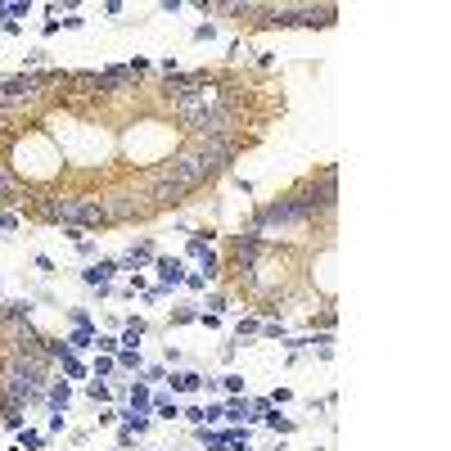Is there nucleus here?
Listing matches in <instances>:
<instances>
[{
    "mask_svg": "<svg viewBox=\"0 0 451 451\" xmlns=\"http://www.w3.org/2000/svg\"><path fill=\"white\" fill-rule=\"evenodd\" d=\"M154 406H158V419H176V415H181V402H176V398H154Z\"/></svg>",
    "mask_w": 451,
    "mask_h": 451,
    "instance_id": "21",
    "label": "nucleus"
},
{
    "mask_svg": "<svg viewBox=\"0 0 451 451\" xmlns=\"http://www.w3.org/2000/svg\"><path fill=\"white\" fill-rule=\"evenodd\" d=\"M185 253L204 262L208 253H212V235H208V230H194V235H190V248H185Z\"/></svg>",
    "mask_w": 451,
    "mask_h": 451,
    "instance_id": "14",
    "label": "nucleus"
},
{
    "mask_svg": "<svg viewBox=\"0 0 451 451\" xmlns=\"http://www.w3.org/2000/svg\"><path fill=\"white\" fill-rule=\"evenodd\" d=\"M253 334H262V321H258L253 312L239 316V321H235V339H253Z\"/></svg>",
    "mask_w": 451,
    "mask_h": 451,
    "instance_id": "16",
    "label": "nucleus"
},
{
    "mask_svg": "<svg viewBox=\"0 0 451 451\" xmlns=\"http://www.w3.org/2000/svg\"><path fill=\"white\" fill-rule=\"evenodd\" d=\"M167 384H172V393H204V375L199 370H181V375H167Z\"/></svg>",
    "mask_w": 451,
    "mask_h": 451,
    "instance_id": "8",
    "label": "nucleus"
},
{
    "mask_svg": "<svg viewBox=\"0 0 451 451\" xmlns=\"http://www.w3.org/2000/svg\"><path fill=\"white\" fill-rule=\"evenodd\" d=\"M204 14H230L244 32H276V27H334L339 10L334 5H199Z\"/></svg>",
    "mask_w": 451,
    "mask_h": 451,
    "instance_id": "3",
    "label": "nucleus"
},
{
    "mask_svg": "<svg viewBox=\"0 0 451 451\" xmlns=\"http://www.w3.org/2000/svg\"><path fill=\"white\" fill-rule=\"evenodd\" d=\"M90 370H95V379H104V375H113V370H118V361H113V356H95V365H90Z\"/></svg>",
    "mask_w": 451,
    "mask_h": 451,
    "instance_id": "22",
    "label": "nucleus"
},
{
    "mask_svg": "<svg viewBox=\"0 0 451 451\" xmlns=\"http://www.w3.org/2000/svg\"><path fill=\"white\" fill-rule=\"evenodd\" d=\"M262 334H267V339H284L289 325H284V321H262Z\"/></svg>",
    "mask_w": 451,
    "mask_h": 451,
    "instance_id": "24",
    "label": "nucleus"
},
{
    "mask_svg": "<svg viewBox=\"0 0 451 451\" xmlns=\"http://www.w3.org/2000/svg\"><path fill=\"white\" fill-rule=\"evenodd\" d=\"M217 36V23H199V27H194V41H212Z\"/></svg>",
    "mask_w": 451,
    "mask_h": 451,
    "instance_id": "28",
    "label": "nucleus"
},
{
    "mask_svg": "<svg viewBox=\"0 0 451 451\" xmlns=\"http://www.w3.org/2000/svg\"><path fill=\"white\" fill-rule=\"evenodd\" d=\"M145 330H149V325L140 321V316H131V321L122 325V348H140V339H145Z\"/></svg>",
    "mask_w": 451,
    "mask_h": 451,
    "instance_id": "12",
    "label": "nucleus"
},
{
    "mask_svg": "<svg viewBox=\"0 0 451 451\" xmlns=\"http://www.w3.org/2000/svg\"><path fill=\"white\" fill-rule=\"evenodd\" d=\"M154 271H158V280H162V284H158L162 293H172L176 284H185V262L181 258H162V253H158V258H154Z\"/></svg>",
    "mask_w": 451,
    "mask_h": 451,
    "instance_id": "4",
    "label": "nucleus"
},
{
    "mask_svg": "<svg viewBox=\"0 0 451 451\" xmlns=\"http://www.w3.org/2000/svg\"><path fill=\"white\" fill-rule=\"evenodd\" d=\"M0 149H5V131H0Z\"/></svg>",
    "mask_w": 451,
    "mask_h": 451,
    "instance_id": "33",
    "label": "nucleus"
},
{
    "mask_svg": "<svg viewBox=\"0 0 451 451\" xmlns=\"http://www.w3.org/2000/svg\"><path fill=\"white\" fill-rule=\"evenodd\" d=\"M113 361H118V370H145V361H140V348H118V352H113Z\"/></svg>",
    "mask_w": 451,
    "mask_h": 451,
    "instance_id": "13",
    "label": "nucleus"
},
{
    "mask_svg": "<svg viewBox=\"0 0 451 451\" xmlns=\"http://www.w3.org/2000/svg\"><path fill=\"white\" fill-rule=\"evenodd\" d=\"M19 221H23L19 212H0V230H19Z\"/></svg>",
    "mask_w": 451,
    "mask_h": 451,
    "instance_id": "32",
    "label": "nucleus"
},
{
    "mask_svg": "<svg viewBox=\"0 0 451 451\" xmlns=\"http://www.w3.org/2000/svg\"><path fill=\"white\" fill-rule=\"evenodd\" d=\"M86 398H90V402H99V406H104V402L113 398V388H108L104 379H90V384H86Z\"/></svg>",
    "mask_w": 451,
    "mask_h": 451,
    "instance_id": "20",
    "label": "nucleus"
},
{
    "mask_svg": "<svg viewBox=\"0 0 451 451\" xmlns=\"http://www.w3.org/2000/svg\"><path fill=\"white\" fill-rule=\"evenodd\" d=\"M113 136H118V167L122 172H154V167L172 162L185 149V131L162 113L158 86H154L149 108H140L136 118L122 122Z\"/></svg>",
    "mask_w": 451,
    "mask_h": 451,
    "instance_id": "1",
    "label": "nucleus"
},
{
    "mask_svg": "<svg viewBox=\"0 0 451 451\" xmlns=\"http://www.w3.org/2000/svg\"><path fill=\"white\" fill-rule=\"evenodd\" d=\"M0 162H5L14 172V181L27 190V199L50 194V190H59V185L68 181V167H64V158H59V149H54V140L45 136L36 122H27V127L5 136Z\"/></svg>",
    "mask_w": 451,
    "mask_h": 451,
    "instance_id": "2",
    "label": "nucleus"
},
{
    "mask_svg": "<svg viewBox=\"0 0 451 451\" xmlns=\"http://www.w3.org/2000/svg\"><path fill=\"white\" fill-rule=\"evenodd\" d=\"M41 402H50L54 411H68V402H73V384H68V379H50Z\"/></svg>",
    "mask_w": 451,
    "mask_h": 451,
    "instance_id": "7",
    "label": "nucleus"
},
{
    "mask_svg": "<svg viewBox=\"0 0 451 451\" xmlns=\"http://www.w3.org/2000/svg\"><path fill=\"white\" fill-rule=\"evenodd\" d=\"M149 406H154V393H149V384H145V379H131V411L149 415Z\"/></svg>",
    "mask_w": 451,
    "mask_h": 451,
    "instance_id": "9",
    "label": "nucleus"
},
{
    "mask_svg": "<svg viewBox=\"0 0 451 451\" xmlns=\"http://www.w3.org/2000/svg\"><path fill=\"white\" fill-rule=\"evenodd\" d=\"M64 348H68V352H90V348H95V330H73V334H68V339H64Z\"/></svg>",
    "mask_w": 451,
    "mask_h": 451,
    "instance_id": "10",
    "label": "nucleus"
},
{
    "mask_svg": "<svg viewBox=\"0 0 451 451\" xmlns=\"http://www.w3.org/2000/svg\"><path fill=\"white\" fill-rule=\"evenodd\" d=\"M271 406H289V402H293V393H289V388H276V393H271Z\"/></svg>",
    "mask_w": 451,
    "mask_h": 451,
    "instance_id": "29",
    "label": "nucleus"
},
{
    "mask_svg": "<svg viewBox=\"0 0 451 451\" xmlns=\"http://www.w3.org/2000/svg\"><path fill=\"white\" fill-rule=\"evenodd\" d=\"M162 379H167V365H149L145 370V384H162Z\"/></svg>",
    "mask_w": 451,
    "mask_h": 451,
    "instance_id": "30",
    "label": "nucleus"
},
{
    "mask_svg": "<svg viewBox=\"0 0 451 451\" xmlns=\"http://www.w3.org/2000/svg\"><path fill=\"white\" fill-rule=\"evenodd\" d=\"M118 348H122L118 334H95V352H99V356H113Z\"/></svg>",
    "mask_w": 451,
    "mask_h": 451,
    "instance_id": "19",
    "label": "nucleus"
},
{
    "mask_svg": "<svg viewBox=\"0 0 451 451\" xmlns=\"http://www.w3.org/2000/svg\"><path fill=\"white\" fill-rule=\"evenodd\" d=\"M208 307H212V316H221L226 307H230V298H226V293H212V298H208Z\"/></svg>",
    "mask_w": 451,
    "mask_h": 451,
    "instance_id": "31",
    "label": "nucleus"
},
{
    "mask_svg": "<svg viewBox=\"0 0 451 451\" xmlns=\"http://www.w3.org/2000/svg\"><path fill=\"white\" fill-rule=\"evenodd\" d=\"M158 258V248H154V239H136V244L127 248V258L118 262L122 271H140V267H149V262Z\"/></svg>",
    "mask_w": 451,
    "mask_h": 451,
    "instance_id": "5",
    "label": "nucleus"
},
{
    "mask_svg": "<svg viewBox=\"0 0 451 451\" xmlns=\"http://www.w3.org/2000/svg\"><path fill=\"white\" fill-rule=\"evenodd\" d=\"M221 411H226V419H235V424H239V419H253V411H248V398H230Z\"/></svg>",
    "mask_w": 451,
    "mask_h": 451,
    "instance_id": "15",
    "label": "nucleus"
},
{
    "mask_svg": "<svg viewBox=\"0 0 451 451\" xmlns=\"http://www.w3.org/2000/svg\"><path fill=\"white\" fill-rule=\"evenodd\" d=\"M217 388H226L230 398H239V393H244V379H239V375H221V384H217Z\"/></svg>",
    "mask_w": 451,
    "mask_h": 451,
    "instance_id": "23",
    "label": "nucleus"
},
{
    "mask_svg": "<svg viewBox=\"0 0 451 451\" xmlns=\"http://www.w3.org/2000/svg\"><path fill=\"white\" fill-rule=\"evenodd\" d=\"M118 262H108V258H99V262H90V267L86 271H82V280H86V284H90V289H99V284H108V280H113V276H118Z\"/></svg>",
    "mask_w": 451,
    "mask_h": 451,
    "instance_id": "6",
    "label": "nucleus"
},
{
    "mask_svg": "<svg viewBox=\"0 0 451 451\" xmlns=\"http://www.w3.org/2000/svg\"><path fill=\"white\" fill-rule=\"evenodd\" d=\"M185 289H194V293L208 289V276H204V271H185Z\"/></svg>",
    "mask_w": 451,
    "mask_h": 451,
    "instance_id": "25",
    "label": "nucleus"
},
{
    "mask_svg": "<svg viewBox=\"0 0 451 451\" xmlns=\"http://www.w3.org/2000/svg\"><path fill=\"white\" fill-rule=\"evenodd\" d=\"M45 442H50V438H45V433H36V429H27V424L19 429V447H32V451H41Z\"/></svg>",
    "mask_w": 451,
    "mask_h": 451,
    "instance_id": "18",
    "label": "nucleus"
},
{
    "mask_svg": "<svg viewBox=\"0 0 451 451\" xmlns=\"http://www.w3.org/2000/svg\"><path fill=\"white\" fill-rule=\"evenodd\" d=\"M59 365H64V375H68V379H86V365H82V356L64 352V356H59Z\"/></svg>",
    "mask_w": 451,
    "mask_h": 451,
    "instance_id": "17",
    "label": "nucleus"
},
{
    "mask_svg": "<svg viewBox=\"0 0 451 451\" xmlns=\"http://www.w3.org/2000/svg\"><path fill=\"white\" fill-rule=\"evenodd\" d=\"M262 424H267V429H276V433H293V429H298V419L280 415V406H271L267 415H262Z\"/></svg>",
    "mask_w": 451,
    "mask_h": 451,
    "instance_id": "11",
    "label": "nucleus"
},
{
    "mask_svg": "<svg viewBox=\"0 0 451 451\" xmlns=\"http://www.w3.org/2000/svg\"><path fill=\"white\" fill-rule=\"evenodd\" d=\"M64 424H68V415H64V411H54V415H50V429H45V438H54V433H64Z\"/></svg>",
    "mask_w": 451,
    "mask_h": 451,
    "instance_id": "27",
    "label": "nucleus"
},
{
    "mask_svg": "<svg viewBox=\"0 0 451 451\" xmlns=\"http://www.w3.org/2000/svg\"><path fill=\"white\" fill-rule=\"evenodd\" d=\"M194 321H199L194 307H176V312H172V325H194Z\"/></svg>",
    "mask_w": 451,
    "mask_h": 451,
    "instance_id": "26",
    "label": "nucleus"
}]
</instances>
